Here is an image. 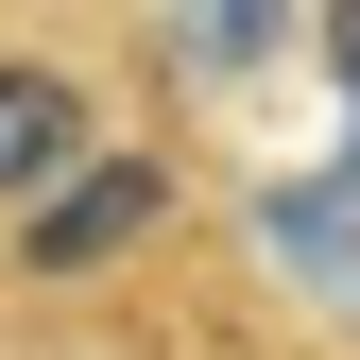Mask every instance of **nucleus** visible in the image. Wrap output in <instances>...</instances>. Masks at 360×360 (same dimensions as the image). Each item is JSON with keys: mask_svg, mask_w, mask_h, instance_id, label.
<instances>
[{"mask_svg": "<svg viewBox=\"0 0 360 360\" xmlns=\"http://www.w3.org/2000/svg\"><path fill=\"white\" fill-rule=\"evenodd\" d=\"M326 69H343V86H360V0H343V18H326Z\"/></svg>", "mask_w": 360, "mask_h": 360, "instance_id": "5", "label": "nucleus"}, {"mask_svg": "<svg viewBox=\"0 0 360 360\" xmlns=\"http://www.w3.org/2000/svg\"><path fill=\"white\" fill-rule=\"evenodd\" d=\"M275 34H292V18H257V0H240V18H172L155 52L189 69V86H257V69H275Z\"/></svg>", "mask_w": 360, "mask_h": 360, "instance_id": "4", "label": "nucleus"}, {"mask_svg": "<svg viewBox=\"0 0 360 360\" xmlns=\"http://www.w3.org/2000/svg\"><path fill=\"white\" fill-rule=\"evenodd\" d=\"M257 240H275L309 292H343V275H360V155L309 172V189H257Z\"/></svg>", "mask_w": 360, "mask_h": 360, "instance_id": "3", "label": "nucleus"}, {"mask_svg": "<svg viewBox=\"0 0 360 360\" xmlns=\"http://www.w3.org/2000/svg\"><path fill=\"white\" fill-rule=\"evenodd\" d=\"M155 223H172V172L155 155H103V172H69V189L18 223V275H103V257H138Z\"/></svg>", "mask_w": 360, "mask_h": 360, "instance_id": "1", "label": "nucleus"}, {"mask_svg": "<svg viewBox=\"0 0 360 360\" xmlns=\"http://www.w3.org/2000/svg\"><path fill=\"white\" fill-rule=\"evenodd\" d=\"M69 172H103V155H86V86L69 69H0V206H52L69 189Z\"/></svg>", "mask_w": 360, "mask_h": 360, "instance_id": "2", "label": "nucleus"}]
</instances>
